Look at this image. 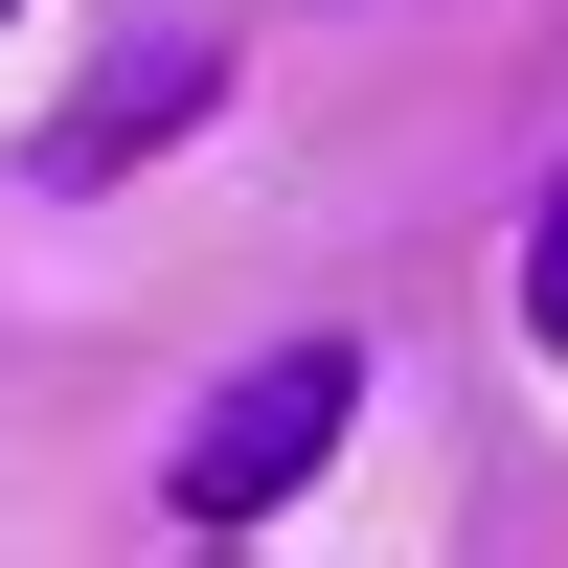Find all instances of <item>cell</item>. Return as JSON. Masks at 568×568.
I'll list each match as a JSON object with an SVG mask.
<instances>
[{
    "label": "cell",
    "instance_id": "2",
    "mask_svg": "<svg viewBox=\"0 0 568 568\" xmlns=\"http://www.w3.org/2000/svg\"><path fill=\"white\" fill-rule=\"evenodd\" d=\"M205 69H227V45H205V23H136V45H114V69H91V114H69V136H45V182H69V205H91V182H114V160H136V136H182V114H205Z\"/></svg>",
    "mask_w": 568,
    "mask_h": 568
},
{
    "label": "cell",
    "instance_id": "4",
    "mask_svg": "<svg viewBox=\"0 0 568 568\" xmlns=\"http://www.w3.org/2000/svg\"><path fill=\"white\" fill-rule=\"evenodd\" d=\"M0 23H23V0H0Z\"/></svg>",
    "mask_w": 568,
    "mask_h": 568
},
{
    "label": "cell",
    "instance_id": "1",
    "mask_svg": "<svg viewBox=\"0 0 568 568\" xmlns=\"http://www.w3.org/2000/svg\"><path fill=\"white\" fill-rule=\"evenodd\" d=\"M342 409H364V364H342V342H273L251 387H227L205 433L160 455V500H182V524H273V500H296L318 455H342Z\"/></svg>",
    "mask_w": 568,
    "mask_h": 568
},
{
    "label": "cell",
    "instance_id": "3",
    "mask_svg": "<svg viewBox=\"0 0 568 568\" xmlns=\"http://www.w3.org/2000/svg\"><path fill=\"white\" fill-rule=\"evenodd\" d=\"M524 342L568 364V182H546V227H524Z\"/></svg>",
    "mask_w": 568,
    "mask_h": 568
}]
</instances>
